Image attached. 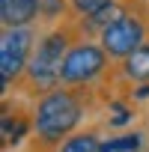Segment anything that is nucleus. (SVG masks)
Masks as SVG:
<instances>
[{
	"label": "nucleus",
	"mask_w": 149,
	"mask_h": 152,
	"mask_svg": "<svg viewBox=\"0 0 149 152\" xmlns=\"http://www.w3.org/2000/svg\"><path fill=\"white\" fill-rule=\"evenodd\" d=\"M33 110V146L36 152H54L66 137L81 131L90 110H102L99 90H78V87H54L36 99H30Z\"/></svg>",
	"instance_id": "obj_1"
},
{
	"label": "nucleus",
	"mask_w": 149,
	"mask_h": 152,
	"mask_svg": "<svg viewBox=\"0 0 149 152\" xmlns=\"http://www.w3.org/2000/svg\"><path fill=\"white\" fill-rule=\"evenodd\" d=\"M81 36V27H78V18H69L63 24H54V27H45L39 42H36V51H33V60L27 66V75H24V84L18 93L36 99L54 87H60V69H63V60L72 48V42Z\"/></svg>",
	"instance_id": "obj_2"
},
{
	"label": "nucleus",
	"mask_w": 149,
	"mask_h": 152,
	"mask_svg": "<svg viewBox=\"0 0 149 152\" xmlns=\"http://www.w3.org/2000/svg\"><path fill=\"white\" fill-rule=\"evenodd\" d=\"M113 60L102 48L96 36H78L72 42L63 69H60V84L63 87H78V90H102L113 81Z\"/></svg>",
	"instance_id": "obj_3"
},
{
	"label": "nucleus",
	"mask_w": 149,
	"mask_h": 152,
	"mask_svg": "<svg viewBox=\"0 0 149 152\" xmlns=\"http://www.w3.org/2000/svg\"><path fill=\"white\" fill-rule=\"evenodd\" d=\"M96 39L102 42V48L110 54L113 63L125 60L140 45H146L149 42V6H146V0H128V9L113 24L102 27V33Z\"/></svg>",
	"instance_id": "obj_4"
},
{
	"label": "nucleus",
	"mask_w": 149,
	"mask_h": 152,
	"mask_svg": "<svg viewBox=\"0 0 149 152\" xmlns=\"http://www.w3.org/2000/svg\"><path fill=\"white\" fill-rule=\"evenodd\" d=\"M39 36H42L39 24H33V27H3V33H0V78H3V96H9L12 90H21Z\"/></svg>",
	"instance_id": "obj_5"
},
{
	"label": "nucleus",
	"mask_w": 149,
	"mask_h": 152,
	"mask_svg": "<svg viewBox=\"0 0 149 152\" xmlns=\"http://www.w3.org/2000/svg\"><path fill=\"white\" fill-rule=\"evenodd\" d=\"M0 137H3V152L18 149L27 137H33V110L30 104H15L3 99V113H0Z\"/></svg>",
	"instance_id": "obj_6"
},
{
	"label": "nucleus",
	"mask_w": 149,
	"mask_h": 152,
	"mask_svg": "<svg viewBox=\"0 0 149 152\" xmlns=\"http://www.w3.org/2000/svg\"><path fill=\"white\" fill-rule=\"evenodd\" d=\"M45 0H0V24L3 27H33L42 21Z\"/></svg>",
	"instance_id": "obj_7"
},
{
	"label": "nucleus",
	"mask_w": 149,
	"mask_h": 152,
	"mask_svg": "<svg viewBox=\"0 0 149 152\" xmlns=\"http://www.w3.org/2000/svg\"><path fill=\"white\" fill-rule=\"evenodd\" d=\"M113 81L119 84H149V42L113 66Z\"/></svg>",
	"instance_id": "obj_8"
},
{
	"label": "nucleus",
	"mask_w": 149,
	"mask_h": 152,
	"mask_svg": "<svg viewBox=\"0 0 149 152\" xmlns=\"http://www.w3.org/2000/svg\"><path fill=\"white\" fill-rule=\"evenodd\" d=\"M146 149H149V140H146V131L140 128L110 131L107 137H102V146H99V152H146Z\"/></svg>",
	"instance_id": "obj_9"
},
{
	"label": "nucleus",
	"mask_w": 149,
	"mask_h": 152,
	"mask_svg": "<svg viewBox=\"0 0 149 152\" xmlns=\"http://www.w3.org/2000/svg\"><path fill=\"white\" fill-rule=\"evenodd\" d=\"M69 3H72L74 18H90V15L102 12L107 3H113V0H69Z\"/></svg>",
	"instance_id": "obj_10"
},
{
	"label": "nucleus",
	"mask_w": 149,
	"mask_h": 152,
	"mask_svg": "<svg viewBox=\"0 0 149 152\" xmlns=\"http://www.w3.org/2000/svg\"><path fill=\"white\" fill-rule=\"evenodd\" d=\"M146 152H149V149H146Z\"/></svg>",
	"instance_id": "obj_11"
}]
</instances>
